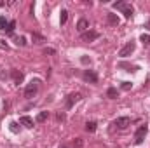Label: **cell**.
I'll list each match as a JSON object with an SVG mask.
<instances>
[{"instance_id":"obj_1","label":"cell","mask_w":150,"mask_h":148,"mask_svg":"<svg viewBox=\"0 0 150 148\" xmlns=\"http://www.w3.org/2000/svg\"><path fill=\"white\" fill-rule=\"evenodd\" d=\"M37 91H38V80H32V82L26 85V89H25V98H28V99L35 98Z\"/></svg>"},{"instance_id":"obj_2","label":"cell","mask_w":150,"mask_h":148,"mask_svg":"<svg viewBox=\"0 0 150 148\" xmlns=\"http://www.w3.org/2000/svg\"><path fill=\"white\" fill-rule=\"evenodd\" d=\"M134 49H136V44H134L133 40H129V42L119 51V56H120V58H127V56H131V54L134 52Z\"/></svg>"},{"instance_id":"obj_3","label":"cell","mask_w":150,"mask_h":148,"mask_svg":"<svg viewBox=\"0 0 150 148\" xmlns=\"http://www.w3.org/2000/svg\"><path fill=\"white\" fill-rule=\"evenodd\" d=\"M147 132H149L147 124H145V125H140L138 131H136V134H134V143H136V145H142L143 140H145V136H147Z\"/></svg>"},{"instance_id":"obj_4","label":"cell","mask_w":150,"mask_h":148,"mask_svg":"<svg viewBox=\"0 0 150 148\" xmlns=\"http://www.w3.org/2000/svg\"><path fill=\"white\" fill-rule=\"evenodd\" d=\"M80 98H82V96H80L79 92H72V94H68V96H67V99H65V108H67V110H70L77 101H80Z\"/></svg>"},{"instance_id":"obj_5","label":"cell","mask_w":150,"mask_h":148,"mask_svg":"<svg viewBox=\"0 0 150 148\" xmlns=\"http://www.w3.org/2000/svg\"><path fill=\"white\" fill-rule=\"evenodd\" d=\"M82 77H84V80L86 82H89V84H96L98 82V73L94 72V70H84V73H82Z\"/></svg>"},{"instance_id":"obj_6","label":"cell","mask_w":150,"mask_h":148,"mask_svg":"<svg viewBox=\"0 0 150 148\" xmlns=\"http://www.w3.org/2000/svg\"><path fill=\"white\" fill-rule=\"evenodd\" d=\"M113 125H117L119 129H126V127L131 125V118L129 117H119V118H115Z\"/></svg>"},{"instance_id":"obj_7","label":"cell","mask_w":150,"mask_h":148,"mask_svg":"<svg viewBox=\"0 0 150 148\" xmlns=\"http://www.w3.org/2000/svg\"><path fill=\"white\" fill-rule=\"evenodd\" d=\"M98 38H100V33L94 32V30H87L86 33H82V40H84V42H94V40H98Z\"/></svg>"},{"instance_id":"obj_8","label":"cell","mask_w":150,"mask_h":148,"mask_svg":"<svg viewBox=\"0 0 150 148\" xmlns=\"http://www.w3.org/2000/svg\"><path fill=\"white\" fill-rule=\"evenodd\" d=\"M19 124H21V125H25L26 129H32L35 122H33V118H32V117H28V115H23V117L19 118Z\"/></svg>"},{"instance_id":"obj_9","label":"cell","mask_w":150,"mask_h":148,"mask_svg":"<svg viewBox=\"0 0 150 148\" xmlns=\"http://www.w3.org/2000/svg\"><path fill=\"white\" fill-rule=\"evenodd\" d=\"M77 30L80 32V33H86L87 30H89V21L87 19H79V23H77Z\"/></svg>"},{"instance_id":"obj_10","label":"cell","mask_w":150,"mask_h":148,"mask_svg":"<svg viewBox=\"0 0 150 148\" xmlns=\"http://www.w3.org/2000/svg\"><path fill=\"white\" fill-rule=\"evenodd\" d=\"M107 21H108V25H112V26H117V25H119V18H117V14H113V12H108V14H107Z\"/></svg>"},{"instance_id":"obj_11","label":"cell","mask_w":150,"mask_h":148,"mask_svg":"<svg viewBox=\"0 0 150 148\" xmlns=\"http://www.w3.org/2000/svg\"><path fill=\"white\" fill-rule=\"evenodd\" d=\"M122 12H124V16L129 19V18L133 16V12H134V11H133V7H131V5H127V4H126V5L122 7Z\"/></svg>"},{"instance_id":"obj_12","label":"cell","mask_w":150,"mask_h":148,"mask_svg":"<svg viewBox=\"0 0 150 148\" xmlns=\"http://www.w3.org/2000/svg\"><path fill=\"white\" fill-rule=\"evenodd\" d=\"M12 78H14L16 84H21V82H23V73L18 72V70H12Z\"/></svg>"},{"instance_id":"obj_13","label":"cell","mask_w":150,"mask_h":148,"mask_svg":"<svg viewBox=\"0 0 150 148\" xmlns=\"http://www.w3.org/2000/svg\"><path fill=\"white\" fill-rule=\"evenodd\" d=\"M47 117H49V113H47V111H40V113L37 115V122H38V124L45 122V120H47Z\"/></svg>"},{"instance_id":"obj_14","label":"cell","mask_w":150,"mask_h":148,"mask_svg":"<svg viewBox=\"0 0 150 148\" xmlns=\"http://www.w3.org/2000/svg\"><path fill=\"white\" fill-rule=\"evenodd\" d=\"M119 66H120V68H127L126 72H136V70H138V66H134V65H127V63H120Z\"/></svg>"},{"instance_id":"obj_15","label":"cell","mask_w":150,"mask_h":148,"mask_svg":"<svg viewBox=\"0 0 150 148\" xmlns=\"http://www.w3.org/2000/svg\"><path fill=\"white\" fill-rule=\"evenodd\" d=\"M117 94H119V92H117V89H115V87H108L107 96H108L110 99H115V98H117Z\"/></svg>"},{"instance_id":"obj_16","label":"cell","mask_w":150,"mask_h":148,"mask_svg":"<svg viewBox=\"0 0 150 148\" xmlns=\"http://www.w3.org/2000/svg\"><path fill=\"white\" fill-rule=\"evenodd\" d=\"M14 28H16V21H9V25H7V28H5V33H9V35H12V32H14Z\"/></svg>"},{"instance_id":"obj_17","label":"cell","mask_w":150,"mask_h":148,"mask_svg":"<svg viewBox=\"0 0 150 148\" xmlns=\"http://www.w3.org/2000/svg\"><path fill=\"white\" fill-rule=\"evenodd\" d=\"M86 131H87V132H94V131H96V122H93V120L87 122V124H86Z\"/></svg>"},{"instance_id":"obj_18","label":"cell","mask_w":150,"mask_h":148,"mask_svg":"<svg viewBox=\"0 0 150 148\" xmlns=\"http://www.w3.org/2000/svg\"><path fill=\"white\" fill-rule=\"evenodd\" d=\"M67 19H68V11H65V9H63V11H61V16H59V23H61V25H65V23H67Z\"/></svg>"},{"instance_id":"obj_19","label":"cell","mask_w":150,"mask_h":148,"mask_svg":"<svg viewBox=\"0 0 150 148\" xmlns=\"http://www.w3.org/2000/svg\"><path fill=\"white\" fill-rule=\"evenodd\" d=\"M140 40L143 42V45H149V47H150V35H147V33H143V35L140 37Z\"/></svg>"},{"instance_id":"obj_20","label":"cell","mask_w":150,"mask_h":148,"mask_svg":"<svg viewBox=\"0 0 150 148\" xmlns=\"http://www.w3.org/2000/svg\"><path fill=\"white\" fill-rule=\"evenodd\" d=\"M65 118H67L65 111H58V113H56V120H58V122H65Z\"/></svg>"},{"instance_id":"obj_21","label":"cell","mask_w":150,"mask_h":148,"mask_svg":"<svg viewBox=\"0 0 150 148\" xmlns=\"http://www.w3.org/2000/svg\"><path fill=\"white\" fill-rule=\"evenodd\" d=\"M9 129H11L12 132H19V125H18V122H11V124H9Z\"/></svg>"},{"instance_id":"obj_22","label":"cell","mask_w":150,"mask_h":148,"mask_svg":"<svg viewBox=\"0 0 150 148\" xmlns=\"http://www.w3.org/2000/svg\"><path fill=\"white\" fill-rule=\"evenodd\" d=\"M33 40H35V44H42V42H45V38L42 37V35H38V33H33Z\"/></svg>"},{"instance_id":"obj_23","label":"cell","mask_w":150,"mask_h":148,"mask_svg":"<svg viewBox=\"0 0 150 148\" xmlns=\"http://www.w3.org/2000/svg\"><path fill=\"white\" fill-rule=\"evenodd\" d=\"M7 25H9V23L5 21V18H4V16H0V30H5V28H7Z\"/></svg>"},{"instance_id":"obj_24","label":"cell","mask_w":150,"mask_h":148,"mask_svg":"<svg viewBox=\"0 0 150 148\" xmlns=\"http://www.w3.org/2000/svg\"><path fill=\"white\" fill-rule=\"evenodd\" d=\"M74 147L75 148H82V147H84V143H82V140H80V138H75V140H74Z\"/></svg>"},{"instance_id":"obj_25","label":"cell","mask_w":150,"mask_h":148,"mask_svg":"<svg viewBox=\"0 0 150 148\" xmlns=\"http://www.w3.org/2000/svg\"><path fill=\"white\" fill-rule=\"evenodd\" d=\"M124 5H126V2H122V0H120V2H115V4H113V9L122 11V7H124Z\"/></svg>"},{"instance_id":"obj_26","label":"cell","mask_w":150,"mask_h":148,"mask_svg":"<svg viewBox=\"0 0 150 148\" xmlns=\"http://www.w3.org/2000/svg\"><path fill=\"white\" fill-rule=\"evenodd\" d=\"M44 54H49V56H54V54H56V51H54V49H51V47H45V49H44Z\"/></svg>"},{"instance_id":"obj_27","label":"cell","mask_w":150,"mask_h":148,"mask_svg":"<svg viewBox=\"0 0 150 148\" xmlns=\"http://www.w3.org/2000/svg\"><path fill=\"white\" fill-rule=\"evenodd\" d=\"M18 45L25 47V45H26V38H25V37H19V38H18Z\"/></svg>"},{"instance_id":"obj_28","label":"cell","mask_w":150,"mask_h":148,"mask_svg":"<svg viewBox=\"0 0 150 148\" xmlns=\"http://www.w3.org/2000/svg\"><path fill=\"white\" fill-rule=\"evenodd\" d=\"M80 61H82V65H91V59H89L87 56H82V58H80Z\"/></svg>"},{"instance_id":"obj_29","label":"cell","mask_w":150,"mask_h":148,"mask_svg":"<svg viewBox=\"0 0 150 148\" xmlns=\"http://www.w3.org/2000/svg\"><path fill=\"white\" fill-rule=\"evenodd\" d=\"M122 89L124 91H129L131 89V82H122Z\"/></svg>"},{"instance_id":"obj_30","label":"cell","mask_w":150,"mask_h":148,"mask_svg":"<svg viewBox=\"0 0 150 148\" xmlns=\"http://www.w3.org/2000/svg\"><path fill=\"white\" fill-rule=\"evenodd\" d=\"M0 49H7V44L4 40H0Z\"/></svg>"},{"instance_id":"obj_31","label":"cell","mask_w":150,"mask_h":148,"mask_svg":"<svg viewBox=\"0 0 150 148\" xmlns=\"http://www.w3.org/2000/svg\"><path fill=\"white\" fill-rule=\"evenodd\" d=\"M59 148H68V147H67V145H61V147H59Z\"/></svg>"},{"instance_id":"obj_32","label":"cell","mask_w":150,"mask_h":148,"mask_svg":"<svg viewBox=\"0 0 150 148\" xmlns=\"http://www.w3.org/2000/svg\"><path fill=\"white\" fill-rule=\"evenodd\" d=\"M147 28H150V21H149V23H147Z\"/></svg>"}]
</instances>
